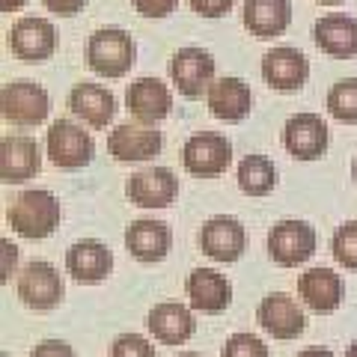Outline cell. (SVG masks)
<instances>
[{
    "label": "cell",
    "mask_w": 357,
    "mask_h": 357,
    "mask_svg": "<svg viewBox=\"0 0 357 357\" xmlns=\"http://www.w3.org/2000/svg\"><path fill=\"white\" fill-rule=\"evenodd\" d=\"M6 220L21 238H48L60 223V203L51 191L33 188L24 191L6 211Z\"/></svg>",
    "instance_id": "obj_1"
},
{
    "label": "cell",
    "mask_w": 357,
    "mask_h": 357,
    "mask_svg": "<svg viewBox=\"0 0 357 357\" xmlns=\"http://www.w3.org/2000/svg\"><path fill=\"white\" fill-rule=\"evenodd\" d=\"M86 63L102 77H122L137 63V45H134V39L126 30L102 27L86 42Z\"/></svg>",
    "instance_id": "obj_2"
},
{
    "label": "cell",
    "mask_w": 357,
    "mask_h": 357,
    "mask_svg": "<svg viewBox=\"0 0 357 357\" xmlns=\"http://www.w3.org/2000/svg\"><path fill=\"white\" fill-rule=\"evenodd\" d=\"M3 119L13 126H39L51 114V96L33 81H13L0 93Z\"/></svg>",
    "instance_id": "obj_3"
},
{
    "label": "cell",
    "mask_w": 357,
    "mask_h": 357,
    "mask_svg": "<svg viewBox=\"0 0 357 357\" xmlns=\"http://www.w3.org/2000/svg\"><path fill=\"white\" fill-rule=\"evenodd\" d=\"M45 146H48V158L63 167V170H81L93 161L96 155V143L93 137L81 128L75 126L69 119H57L48 131V140H45Z\"/></svg>",
    "instance_id": "obj_4"
},
{
    "label": "cell",
    "mask_w": 357,
    "mask_h": 357,
    "mask_svg": "<svg viewBox=\"0 0 357 357\" xmlns=\"http://www.w3.org/2000/svg\"><path fill=\"white\" fill-rule=\"evenodd\" d=\"M182 164L188 173L194 176H220L227 173V167L232 164V143L223 134H211V131H199L194 137H188L185 149H182Z\"/></svg>",
    "instance_id": "obj_5"
},
{
    "label": "cell",
    "mask_w": 357,
    "mask_h": 357,
    "mask_svg": "<svg viewBox=\"0 0 357 357\" xmlns=\"http://www.w3.org/2000/svg\"><path fill=\"white\" fill-rule=\"evenodd\" d=\"M268 253L283 268L304 265L316 253V229L304 220H283L268 232Z\"/></svg>",
    "instance_id": "obj_6"
},
{
    "label": "cell",
    "mask_w": 357,
    "mask_h": 357,
    "mask_svg": "<svg viewBox=\"0 0 357 357\" xmlns=\"http://www.w3.org/2000/svg\"><path fill=\"white\" fill-rule=\"evenodd\" d=\"M63 277L57 274V268L45 259H33L18 277V298L24 301L30 310H54L63 301Z\"/></svg>",
    "instance_id": "obj_7"
},
{
    "label": "cell",
    "mask_w": 357,
    "mask_h": 357,
    "mask_svg": "<svg viewBox=\"0 0 357 357\" xmlns=\"http://www.w3.org/2000/svg\"><path fill=\"white\" fill-rule=\"evenodd\" d=\"M9 48L18 60L24 63H45L57 48V30L48 18H36V15H27V18H18L13 30H9Z\"/></svg>",
    "instance_id": "obj_8"
},
{
    "label": "cell",
    "mask_w": 357,
    "mask_h": 357,
    "mask_svg": "<svg viewBox=\"0 0 357 357\" xmlns=\"http://www.w3.org/2000/svg\"><path fill=\"white\" fill-rule=\"evenodd\" d=\"M170 77L185 98H199L215 84V57L203 48H178L170 60Z\"/></svg>",
    "instance_id": "obj_9"
},
{
    "label": "cell",
    "mask_w": 357,
    "mask_h": 357,
    "mask_svg": "<svg viewBox=\"0 0 357 357\" xmlns=\"http://www.w3.org/2000/svg\"><path fill=\"white\" fill-rule=\"evenodd\" d=\"M283 146L298 161H316L328 152V126L319 114H295L283 128Z\"/></svg>",
    "instance_id": "obj_10"
},
{
    "label": "cell",
    "mask_w": 357,
    "mask_h": 357,
    "mask_svg": "<svg viewBox=\"0 0 357 357\" xmlns=\"http://www.w3.org/2000/svg\"><path fill=\"white\" fill-rule=\"evenodd\" d=\"M307 75H310V63L298 48L280 45V48H271L262 57V77L271 89L295 93V89L307 84Z\"/></svg>",
    "instance_id": "obj_11"
},
{
    "label": "cell",
    "mask_w": 357,
    "mask_h": 357,
    "mask_svg": "<svg viewBox=\"0 0 357 357\" xmlns=\"http://www.w3.org/2000/svg\"><path fill=\"white\" fill-rule=\"evenodd\" d=\"M126 194L140 208H167L178 194V178L167 167H149L128 178Z\"/></svg>",
    "instance_id": "obj_12"
},
{
    "label": "cell",
    "mask_w": 357,
    "mask_h": 357,
    "mask_svg": "<svg viewBox=\"0 0 357 357\" xmlns=\"http://www.w3.org/2000/svg\"><path fill=\"white\" fill-rule=\"evenodd\" d=\"M256 319H259L262 331L271 333L274 340H295L307 328V319L295 304V298H289L283 292L268 295L259 304V310H256Z\"/></svg>",
    "instance_id": "obj_13"
},
{
    "label": "cell",
    "mask_w": 357,
    "mask_h": 357,
    "mask_svg": "<svg viewBox=\"0 0 357 357\" xmlns=\"http://www.w3.org/2000/svg\"><path fill=\"white\" fill-rule=\"evenodd\" d=\"M107 149L116 161L128 164V161H149L161 152V131L146 126H131V122H122L110 131L107 137Z\"/></svg>",
    "instance_id": "obj_14"
},
{
    "label": "cell",
    "mask_w": 357,
    "mask_h": 357,
    "mask_svg": "<svg viewBox=\"0 0 357 357\" xmlns=\"http://www.w3.org/2000/svg\"><path fill=\"white\" fill-rule=\"evenodd\" d=\"M42 170L39 143L30 137H3L0 140V178L6 185H21Z\"/></svg>",
    "instance_id": "obj_15"
},
{
    "label": "cell",
    "mask_w": 357,
    "mask_h": 357,
    "mask_svg": "<svg viewBox=\"0 0 357 357\" xmlns=\"http://www.w3.org/2000/svg\"><path fill=\"white\" fill-rule=\"evenodd\" d=\"M199 248L215 262H236L244 253V227L227 215L211 218L199 232Z\"/></svg>",
    "instance_id": "obj_16"
},
{
    "label": "cell",
    "mask_w": 357,
    "mask_h": 357,
    "mask_svg": "<svg viewBox=\"0 0 357 357\" xmlns=\"http://www.w3.org/2000/svg\"><path fill=\"white\" fill-rule=\"evenodd\" d=\"M66 268H69V274L77 283L93 286V283H102L110 274L114 253H110L102 241L86 238V241H77L69 248V253H66Z\"/></svg>",
    "instance_id": "obj_17"
},
{
    "label": "cell",
    "mask_w": 357,
    "mask_h": 357,
    "mask_svg": "<svg viewBox=\"0 0 357 357\" xmlns=\"http://www.w3.org/2000/svg\"><path fill=\"white\" fill-rule=\"evenodd\" d=\"M126 107L140 122H161L173 110V96L158 77H137L126 93Z\"/></svg>",
    "instance_id": "obj_18"
},
{
    "label": "cell",
    "mask_w": 357,
    "mask_h": 357,
    "mask_svg": "<svg viewBox=\"0 0 357 357\" xmlns=\"http://www.w3.org/2000/svg\"><path fill=\"white\" fill-rule=\"evenodd\" d=\"M253 107V93L241 77H220L208 86V110L220 122H241Z\"/></svg>",
    "instance_id": "obj_19"
},
{
    "label": "cell",
    "mask_w": 357,
    "mask_h": 357,
    "mask_svg": "<svg viewBox=\"0 0 357 357\" xmlns=\"http://www.w3.org/2000/svg\"><path fill=\"white\" fill-rule=\"evenodd\" d=\"M173 244V232L161 220H137L126 229V248L137 262H161Z\"/></svg>",
    "instance_id": "obj_20"
},
{
    "label": "cell",
    "mask_w": 357,
    "mask_h": 357,
    "mask_svg": "<svg viewBox=\"0 0 357 357\" xmlns=\"http://www.w3.org/2000/svg\"><path fill=\"white\" fill-rule=\"evenodd\" d=\"M292 24L289 0H244V27L256 39H274Z\"/></svg>",
    "instance_id": "obj_21"
},
{
    "label": "cell",
    "mask_w": 357,
    "mask_h": 357,
    "mask_svg": "<svg viewBox=\"0 0 357 357\" xmlns=\"http://www.w3.org/2000/svg\"><path fill=\"white\" fill-rule=\"evenodd\" d=\"M69 110L84 122H89L93 128H105L116 116V98L110 89L84 81L69 93Z\"/></svg>",
    "instance_id": "obj_22"
},
{
    "label": "cell",
    "mask_w": 357,
    "mask_h": 357,
    "mask_svg": "<svg viewBox=\"0 0 357 357\" xmlns=\"http://www.w3.org/2000/svg\"><path fill=\"white\" fill-rule=\"evenodd\" d=\"M188 298H191V307L199 312H223L232 301V286L223 274L211 271V268H197L188 277Z\"/></svg>",
    "instance_id": "obj_23"
},
{
    "label": "cell",
    "mask_w": 357,
    "mask_h": 357,
    "mask_svg": "<svg viewBox=\"0 0 357 357\" xmlns=\"http://www.w3.org/2000/svg\"><path fill=\"white\" fill-rule=\"evenodd\" d=\"M312 39L328 57L349 60L357 54V21L349 15H325L312 27Z\"/></svg>",
    "instance_id": "obj_24"
},
{
    "label": "cell",
    "mask_w": 357,
    "mask_h": 357,
    "mask_svg": "<svg viewBox=\"0 0 357 357\" xmlns=\"http://www.w3.org/2000/svg\"><path fill=\"white\" fill-rule=\"evenodd\" d=\"M298 292L307 301L310 310L333 312L342 301V280H340V274L331 271V268H310L307 274H301Z\"/></svg>",
    "instance_id": "obj_25"
},
{
    "label": "cell",
    "mask_w": 357,
    "mask_h": 357,
    "mask_svg": "<svg viewBox=\"0 0 357 357\" xmlns=\"http://www.w3.org/2000/svg\"><path fill=\"white\" fill-rule=\"evenodd\" d=\"M146 325L152 331V337L164 345H182L185 340L194 337V328H197L194 316L182 304H158L149 312Z\"/></svg>",
    "instance_id": "obj_26"
},
{
    "label": "cell",
    "mask_w": 357,
    "mask_h": 357,
    "mask_svg": "<svg viewBox=\"0 0 357 357\" xmlns=\"http://www.w3.org/2000/svg\"><path fill=\"white\" fill-rule=\"evenodd\" d=\"M277 185V167L265 155H248L238 164V188L248 197H265Z\"/></svg>",
    "instance_id": "obj_27"
},
{
    "label": "cell",
    "mask_w": 357,
    "mask_h": 357,
    "mask_svg": "<svg viewBox=\"0 0 357 357\" xmlns=\"http://www.w3.org/2000/svg\"><path fill=\"white\" fill-rule=\"evenodd\" d=\"M328 114L337 122L354 126V122H357V77H345V81L331 86V93H328Z\"/></svg>",
    "instance_id": "obj_28"
},
{
    "label": "cell",
    "mask_w": 357,
    "mask_h": 357,
    "mask_svg": "<svg viewBox=\"0 0 357 357\" xmlns=\"http://www.w3.org/2000/svg\"><path fill=\"white\" fill-rule=\"evenodd\" d=\"M331 250H333V259H337L342 268L357 271V220L342 223V227L333 232Z\"/></svg>",
    "instance_id": "obj_29"
},
{
    "label": "cell",
    "mask_w": 357,
    "mask_h": 357,
    "mask_svg": "<svg viewBox=\"0 0 357 357\" xmlns=\"http://www.w3.org/2000/svg\"><path fill=\"white\" fill-rule=\"evenodd\" d=\"M220 357H271L268 354V345L253 337V333H236V337H229V342L223 345Z\"/></svg>",
    "instance_id": "obj_30"
},
{
    "label": "cell",
    "mask_w": 357,
    "mask_h": 357,
    "mask_svg": "<svg viewBox=\"0 0 357 357\" xmlns=\"http://www.w3.org/2000/svg\"><path fill=\"white\" fill-rule=\"evenodd\" d=\"M110 357H155V349L140 333H122L110 349Z\"/></svg>",
    "instance_id": "obj_31"
},
{
    "label": "cell",
    "mask_w": 357,
    "mask_h": 357,
    "mask_svg": "<svg viewBox=\"0 0 357 357\" xmlns=\"http://www.w3.org/2000/svg\"><path fill=\"white\" fill-rule=\"evenodd\" d=\"M131 3L143 18H167L170 13H176L178 0H131Z\"/></svg>",
    "instance_id": "obj_32"
},
{
    "label": "cell",
    "mask_w": 357,
    "mask_h": 357,
    "mask_svg": "<svg viewBox=\"0 0 357 357\" xmlns=\"http://www.w3.org/2000/svg\"><path fill=\"white\" fill-rule=\"evenodd\" d=\"M188 3H191L194 13L203 15V18H223L236 0H188Z\"/></svg>",
    "instance_id": "obj_33"
},
{
    "label": "cell",
    "mask_w": 357,
    "mask_h": 357,
    "mask_svg": "<svg viewBox=\"0 0 357 357\" xmlns=\"http://www.w3.org/2000/svg\"><path fill=\"white\" fill-rule=\"evenodd\" d=\"M45 9H51L54 15H63V18H72L77 15L81 9L89 3V0H42Z\"/></svg>",
    "instance_id": "obj_34"
},
{
    "label": "cell",
    "mask_w": 357,
    "mask_h": 357,
    "mask_svg": "<svg viewBox=\"0 0 357 357\" xmlns=\"http://www.w3.org/2000/svg\"><path fill=\"white\" fill-rule=\"evenodd\" d=\"M30 357H75V351H72V345H66L60 340H45L42 345H36V351Z\"/></svg>",
    "instance_id": "obj_35"
},
{
    "label": "cell",
    "mask_w": 357,
    "mask_h": 357,
    "mask_svg": "<svg viewBox=\"0 0 357 357\" xmlns=\"http://www.w3.org/2000/svg\"><path fill=\"white\" fill-rule=\"evenodd\" d=\"M15 262H18V248L15 244H9V241H3V274H0V280H9V271L15 268Z\"/></svg>",
    "instance_id": "obj_36"
},
{
    "label": "cell",
    "mask_w": 357,
    "mask_h": 357,
    "mask_svg": "<svg viewBox=\"0 0 357 357\" xmlns=\"http://www.w3.org/2000/svg\"><path fill=\"white\" fill-rule=\"evenodd\" d=\"M27 0H0V13H15V9H21Z\"/></svg>",
    "instance_id": "obj_37"
},
{
    "label": "cell",
    "mask_w": 357,
    "mask_h": 357,
    "mask_svg": "<svg viewBox=\"0 0 357 357\" xmlns=\"http://www.w3.org/2000/svg\"><path fill=\"white\" fill-rule=\"evenodd\" d=\"M298 357H333L328 349H307V351H301Z\"/></svg>",
    "instance_id": "obj_38"
},
{
    "label": "cell",
    "mask_w": 357,
    "mask_h": 357,
    "mask_svg": "<svg viewBox=\"0 0 357 357\" xmlns=\"http://www.w3.org/2000/svg\"><path fill=\"white\" fill-rule=\"evenodd\" d=\"M316 3H321V6H337V3H345V0H316Z\"/></svg>",
    "instance_id": "obj_39"
},
{
    "label": "cell",
    "mask_w": 357,
    "mask_h": 357,
    "mask_svg": "<svg viewBox=\"0 0 357 357\" xmlns=\"http://www.w3.org/2000/svg\"><path fill=\"white\" fill-rule=\"evenodd\" d=\"M345 357H357V342H351V349H349V354Z\"/></svg>",
    "instance_id": "obj_40"
},
{
    "label": "cell",
    "mask_w": 357,
    "mask_h": 357,
    "mask_svg": "<svg viewBox=\"0 0 357 357\" xmlns=\"http://www.w3.org/2000/svg\"><path fill=\"white\" fill-rule=\"evenodd\" d=\"M351 176H354V182H357V155H354V164H351Z\"/></svg>",
    "instance_id": "obj_41"
},
{
    "label": "cell",
    "mask_w": 357,
    "mask_h": 357,
    "mask_svg": "<svg viewBox=\"0 0 357 357\" xmlns=\"http://www.w3.org/2000/svg\"><path fill=\"white\" fill-rule=\"evenodd\" d=\"M178 357H199V354H191V351H188V354H178Z\"/></svg>",
    "instance_id": "obj_42"
},
{
    "label": "cell",
    "mask_w": 357,
    "mask_h": 357,
    "mask_svg": "<svg viewBox=\"0 0 357 357\" xmlns=\"http://www.w3.org/2000/svg\"><path fill=\"white\" fill-rule=\"evenodd\" d=\"M3 357H6V354H3Z\"/></svg>",
    "instance_id": "obj_43"
}]
</instances>
